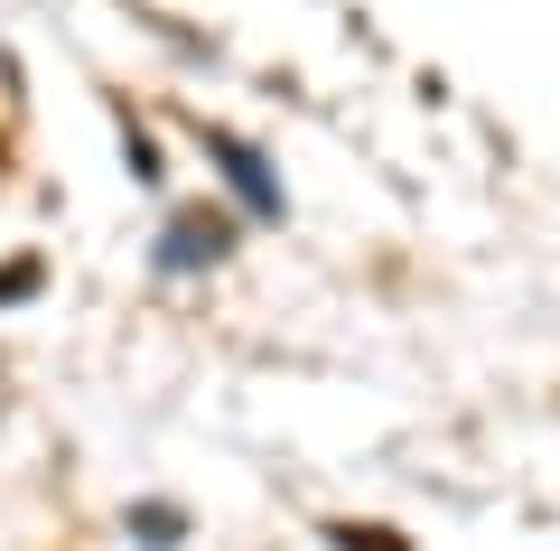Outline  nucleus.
Segmentation results:
<instances>
[{"label":"nucleus","mask_w":560,"mask_h":551,"mask_svg":"<svg viewBox=\"0 0 560 551\" xmlns=\"http://www.w3.org/2000/svg\"><path fill=\"white\" fill-rule=\"evenodd\" d=\"M224 253H234V225L224 216H178L160 234V272H215Z\"/></svg>","instance_id":"1"},{"label":"nucleus","mask_w":560,"mask_h":551,"mask_svg":"<svg viewBox=\"0 0 560 551\" xmlns=\"http://www.w3.org/2000/svg\"><path fill=\"white\" fill-rule=\"evenodd\" d=\"M206 150L224 159V177H234V197L253 206V216H280V177L261 169V150H253V140H234V131H206Z\"/></svg>","instance_id":"2"},{"label":"nucleus","mask_w":560,"mask_h":551,"mask_svg":"<svg viewBox=\"0 0 560 551\" xmlns=\"http://www.w3.org/2000/svg\"><path fill=\"white\" fill-rule=\"evenodd\" d=\"M38 290V262H20V272H0V299H28Z\"/></svg>","instance_id":"3"}]
</instances>
